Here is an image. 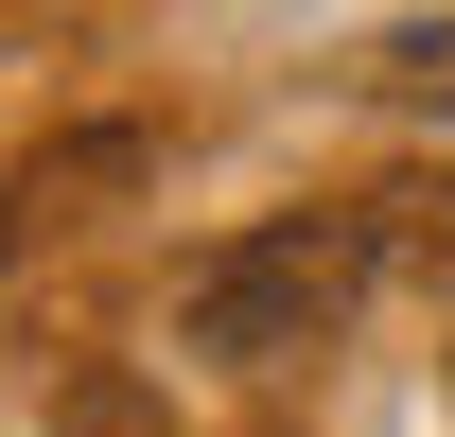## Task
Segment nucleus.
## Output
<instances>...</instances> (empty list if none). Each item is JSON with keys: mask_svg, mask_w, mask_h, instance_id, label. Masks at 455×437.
<instances>
[{"mask_svg": "<svg viewBox=\"0 0 455 437\" xmlns=\"http://www.w3.org/2000/svg\"><path fill=\"white\" fill-rule=\"evenodd\" d=\"M368 280H386L368 263V211H281V227H245V245H211V263L175 280V332L228 350V368H281V350H315Z\"/></svg>", "mask_w": 455, "mask_h": 437, "instance_id": "obj_1", "label": "nucleus"}, {"mask_svg": "<svg viewBox=\"0 0 455 437\" xmlns=\"http://www.w3.org/2000/svg\"><path fill=\"white\" fill-rule=\"evenodd\" d=\"M368 211V263H403V280H455V158H403L386 193H350Z\"/></svg>", "mask_w": 455, "mask_h": 437, "instance_id": "obj_2", "label": "nucleus"}, {"mask_svg": "<svg viewBox=\"0 0 455 437\" xmlns=\"http://www.w3.org/2000/svg\"><path fill=\"white\" fill-rule=\"evenodd\" d=\"M368 88L420 123H455V18H403V36H368Z\"/></svg>", "mask_w": 455, "mask_h": 437, "instance_id": "obj_3", "label": "nucleus"}]
</instances>
